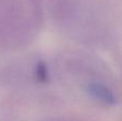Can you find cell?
I'll use <instances>...</instances> for the list:
<instances>
[{
    "label": "cell",
    "instance_id": "obj_2",
    "mask_svg": "<svg viewBox=\"0 0 122 121\" xmlns=\"http://www.w3.org/2000/svg\"><path fill=\"white\" fill-rule=\"evenodd\" d=\"M36 77L40 83H46L49 79V73L46 64L43 61H39L36 66Z\"/></svg>",
    "mask_w": 122,
    "mask_h": 121
},
{
    "label": "cell",
    "instance_id": "obj_1",
    "mask_svg": "<svg viewBox=\"0 0 122 121\" xmlns=\"http://www.w3.org/2000/svg\"><path fill=\"white\" fill-rule=\"evenodd\" d=\"M88 93L97 101L102 102L104 104H114L116 99L115 96L106 86L97 83H92L88 85Z\"/></svg>",
    "mask_w": 122,
    "mask_h": 121
}]
</instances>
